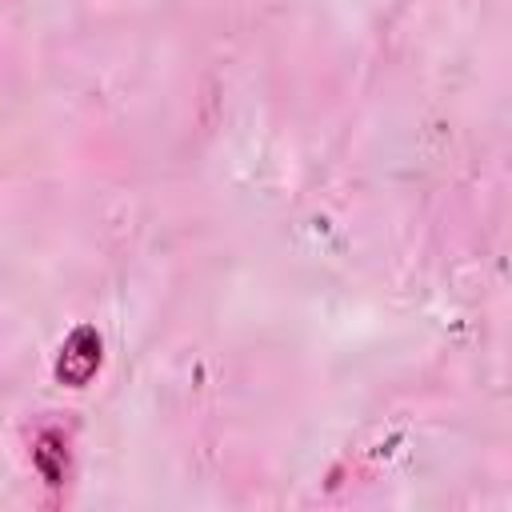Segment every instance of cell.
<instances>
[{"label":"cell","mask_w":512,"mask_h":512,"mask_svg":"<svg viewBox=\"0 0 512 512\" xmlns=\"http://www.w3.org/2000/svg\"><path fill=\"white\" fill-rule=\"evenodd\" d=\"M32 468L48 488H60L68 480V440L60 428H44L32 440Z\"/></svg>","instance_id":"7a4b0ae2"},{"label":"cell","mask_w":512,"mask_h":512,"mask_svg":"<svg viewBox=\"0 0 512 512\" xmlns=\"http://www.w3.org/2000/svg\"><path fill=\"white\" fill-rule=\"evenodd\" d=\"M104 368V336L96 324H76L52 360V376L60 388H88Z\"/></svg>","instance_id":"6da1fadb"}]
</instances>
